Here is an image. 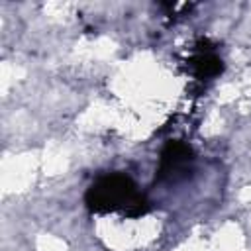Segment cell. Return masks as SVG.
Returning a JSON list of instances; mask_svg holds the SVG:
<instances>
[{"label":"cell","instance_id":"1","mask_svg":"<svg viewBox=\"0 0 251 251\" xmlns=\"http://www.w3.org/2000/svg\"><path fill=\"white\" fill-rule=\"evenodd\" d=\"M86 200L94 210H120L127 216H141L145 212L143 196L135 190V184L124 175H108L98 178L90 186Z\"/></svg>","mask_w":251,"mask_h":251}]
</instances>
